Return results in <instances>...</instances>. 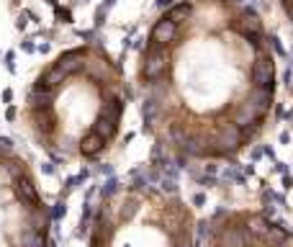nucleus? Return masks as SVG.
<instances>
[{
  "instance_id": "6",
  "label": "nucleus",
  "mask_w": 293,
  "mask_h": 247,
  "mask_svg": "<svg viewBox=\"0 0 293 247\" xmlns=\"http://www.w3.org/2000/svg\"><path fill=\"white\" fill-rule=\"evenodd\" d=\"M275 6H278V11L283 13V18L293 26V0H275Z\"/></svg>"
},
{
  "instance_id": "1",
  "label": "nucleus",
  "mask_w": 293,
  "mask_h": 247,
  "mask_svg": "<svg viewBox=\"0 0 293 247\" xmlns=\"http://www.w3.org/2000/svg\"><path fill=\"white\" fill-rule=\"evenodd\" d=\"M141 127L180 162H234L275 111L273 34L245 0H178L144 36L136 59Z\"/></svg>"
},
{
  "instance_id": "2",
  "label": "nucleus",
  "mask_w": 293,
  "mask_h": 247,
  "mask_svg": "<svg viewBox=\"0 0 293 247\" xmlns=\"http://www.w3.org/2000/svg\"><path fill=\"white\" fill-rule=\"evenodd\" d=\"M131 88L124 65L101 44L57 52L26 88L21 121L57 162H98L118 142Z\"/></svg>"
},
{
  "instance_id": "5",
  "label": "nucleus",
  "mask_w": 293,
  "mask_h": 247,
  "mask_svg": "<svg viewBox=\"0 0 293 247\" xmlns=\"http://www.w3.org/2000/svg\"><path fill=\"white\" fill-rule=\"evenodd\" d=\"M201 232V247H293V229L262 209H218Z\"/></svg>"
},
{
  "instance_id": "4",
  "label": "nucleus",
  "mask_w": 293,
  "mask_h": 247,
  "mask_svg": "<svg viewBox=\"0 0 293 247\" xmlns=\"http://www.w3.org/2000/svg\"><path fill=\"white\" fill-rule=\"evenodd\" d=\"M0 247H52V209L31 162L0 139Z\"/></svg>"
},
{
  "instance_id": "3",
  "label": "nucleus",
  "mask_w": 293,
  "mask_h": 247,
  "mask_svg": "<svg viewBox=\"0 0 293 247\" xmlns=\"http://www.w3.org/2000/svg\"><path fill=\"white\" fill-rule=\"evenodd\" d=\"M198 216L175 191L146 183L113 185L88 224V247H196Z\"/></svg>"
}]
</instances>
